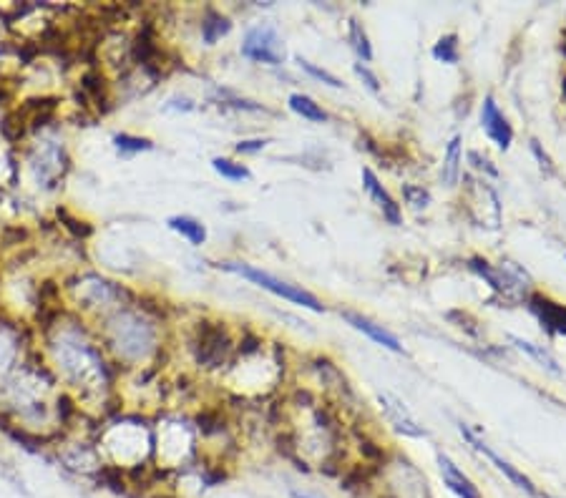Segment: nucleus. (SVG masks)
I'll use <instances>...</instances> for the list:
<instances>
[{
	"mask_svg": "<svg viewBox=\"0 0 566 498\" xmlns=\"http://www.w3.org/2000/svg\"><path fill=\"white\" fill-rule=\"evenodd\" d=\"M220 267L227 269V272H234V275H239V277H245V280H249L252 285H257L262 290L283 297L287 303L302 304V307H308L312 312H325V304H322L312 292L302 290V287H297L292 282L280 280V277H274L270 272H262V269L252 267V265H245V262H220Z\"/></svg>",
	"mask_w": 566,
	"mask_h": 498,
	"instance_id": "nucleus-1",
	"label": "nucleus"
},
{
	"mask_svg": "<svg viewBox=\"0 0 566 498\" xmlns=\"http://www.w3.org/2000/svg\"><path fill=\"white\" fill-rule=\"evenodd\" d=\"M468 269L476 272L481 280H486L493 287V292H499L504 300H521L526 297V290L531 287V277L526 269H521L517 262H501V265H491L481 257H471L468 259Z\"/></svg>",
	"mask_w": 566,
	"mask_h": 498,
	"instance_id": "nucleus-2",
	"label": "nucleus"
},
{
	"mask_svg": "<svg viewBox=\"0 0 566 498\" xmlns=\"http://www.w3.org/2000/svg\"><path fill=\"white\" fill-rule=\"evenodd\" d=\"M239 53L255 63L280 66L284 61V41L274 25L259 23L247 31Z\"/></svg>",
	"mask_w": 566,
	"mask_h": 498,
	"instance_id": "nucleus-3",
	"label": "nucleus"
},
{
	"mask_svg": "<svg viewBox=\"0 0 566 498\" xmlns=\"http://www.w3.org/2000/svg\"><path fill=\"white\" fill-rule=\"evenodd\" d=\"M466 207L468 214L476 219L481 227H489V230L501 227V202L496 189L486 179L466 177Z\"/></svg>",
	"mask_w": 566,
	"mask_h": 498,
	"instance_id": "nucleus-4",
	"label": "nucleus"
},
{
	"mask_svg": "<svg viewBox=\"0 0 566 498\" xmlns=\"http://www.w3.org/2000/svg\"><path fill=\"white\" fill-rule=\"evenodd\" d=\"M232 348V340L227 335L222 325H211V322H202L197 340V360L207 367H217L224 363V358Z\"/></svg>",
	"mask_w": 566,
	"mask_h": 498,
	"instance_id": "nucleus-5",
	"label": "nucleus"
},
{
	"mask_svg": "<svg viewBox=\"0 0 566 498\" xmlns=\"http://www.w3.org/2000/svg\"><path fill=\"white\" fill-rule=\"evenodd\" d=\"M458 430H461V436L468 440V446H471L473 450H479L481 456H486V458H489V461H491L493 466H496V468H499V471H501V474H504L506 478L514 484V486H518L521 491H526V493H531V496L536 493V488H534V484H531V478H526V475L518 471L517 466H511L506 458H501V456H499V453H496L489 443H483V438L476 436V433H473L468 426H463V423L458 426Z\"/></svg>",
	"mask_w": 566,
	"mask_h": 498,
	"instance_id": "nucleus-6",
	"label": "nucleus"
},
{
	"mask_svg": "<svg viewBox=\"0 0 566 498\" xmlns=\"http://www.w3.org/2000/svg\"><path fill=\"white\" fill-rule=\"evenodd\" d=\"M378 405H381V411L385 413V418H388V423H391L398 433H403V436L410 438L428 436L426 428L416 421V415L408 411L406 403L400 401V398H395L393 393H378Z\"/></svg>",
	"mask_w": 566,
	"mask_h": 498,
	"instance_id": "nucleus-7",
	"label": "nucleus"
},
{
	"mask_svg": "<svg viewBox=\"0 0 566 498\" xmlns=\"http://www.w3.org/2000/svg\"><path fill=\"white\" fill-rule=\"evenodd\" d=\"M481 126H483L486 136H489L501 151H506V149L511 146V141H514V129H511V123H508V119H506L504 113L499 111V104L493 101V96L483 98V106H481Z\"/></svg>",
	"mask_w": 566,
	"mask_h": 498,
	"instance_id": "nucleus-8",
	"label": "nucleus"
},
{
	"mask_svg": "<svg viewBox=\"0 0 566 498\" xmlns=\"http://www.w3.org/2000/svg\"><path fill=\"white\" fill-rule=\"evenodd\" d=\"M363 186H365V192L370 195V199L375 202V207L381 209L382 219H388L393 227H400L403 224V212H400V204L395 202L393 195L385 189L378 179V174L373 169H363Z\"/></svg>",
	"mask_w": 566,
	"mask_h": 498,
	"instance_id": "nucleus-9",
	"label": "nucleus"
},
{
	"mask_svg": "<svg viewBox=\"0 0 566 498\" xmlns=\"http://www.w3.org/2000/svg\"><path fill=\"white\" fill-rule=\"evenodd\" d=\"M340 315H343V320L350 325V328H355L357 332L368 335L370 340L378 342L381 348H385V350H393V353H403V345H400V340L395 338L393 332H391V330H385L382 325H378V322H373L370 317L360 315V312H353V310H343Z\"/></svg>",
	"mask_w": 566,
	"mask_h": 498,
	"instance_id": "nucleus-10",
	"label": "nucleus"
},
{
	"mask_svg": "<svg viewBox=\"0 0 566 498\" xmlns=\"http://www.w3.org/2000/svg\"><path fill=\"white\" fill-rule=\"evenodd\" d=\"M529 310L536 315L546 332L552 335H566V304H559L542 294H531Z\"/></svg>",
	"mask_w": 566,
	"mask_h": 498,
	"instance_id": "nucleus-11",
	"label": "nucleus"
},
{
	"mask_svg": "<svg viewBox=\"0 0 566 498\" xmlns=\"http://www.w3.org/2000/svg\"><path fill=\"white\" fill-rule=\"evenodd\" d=\"M438 466H441V475H444V484L451 491H454L458 498H481L476 484L468 478L458 466H455L448 456H438Z\"/></svg>",
	"mask_w": 566,
	"mask_h": 498,
	"instance_id": "nucleus-12",
	"label": "nucleus"
},
{
	"mask_svg": "<svg viewBox=\"0 0 566 498\" xmlns=\"http://www.w3.org/2000/svg\"><path fill=\"white\" fill-rule=\"evenodd\" d=\"M169 230H174L176 234H182L186 242L194 244V247H202L207 242V227L194 217H186V214H176V217H169Z\"/></svg>",
	"mask_w": 566,
	"mask_h": 498,
	"instance_id": "nucleus-13",
	"label": "nucleus"
},
{
	"mask_svg": "<svg viewBox=\"0 0 566 498\" xmlns=\"http://www.w3.org/2000/svg\"><path fill=\"white\" fill-rule=\"evenodd\" d=\"M232 31V21L227 18V15H222L220 11H214V8H210V11L204 13V18H202V41L207 43V46H214L220 38H224L227 33Z\"/></svg>",
	"mask_w": 566,
	"mask_h": 498,
	"instance_id": "nucleus-14",
	"label": "nucleus"
},
{
	"mask_svg": "<svg viewBox=\"0 0 566 498\" xmlns=\"http://www.w3.org/2000/svg\"><path fill=\"white\" fill-rule=\"evenodd\" d=\"M461 161H463V154H461V136H454L448 141V149H445V158H444V177L445 186H455L458 179H461Z\"/></svg>",
	"mask_w": 566,
	"mask_h": 498,
	"instance_id": "nucleus-15",
	"label": "nucleus"
},
{
	"mask_svg": "<svg viewBox=\"0 0 566 498\" xmlns=\"http://www.w3.org/2000/svg\"><path fill=\"white\" fill-rule=\"evenodd\" d=\"M287 104H290V109L295 111L297 116H302V119H308V122H315V123L328 122V111L322 109L315 98L305 96V94H292Z\"/></svg>",
	"mask_w": 566,
	"mask_h": 498,
	"instance_id": "nucleus-16",
	"label": "nucleus"
},
{
	"mask_svg": "<svg viewBox=\"0 0 566 498\" xmlns=\"http://www.w3.org/2000/svg\"><path fill=\"white\" fill-rule=\"evenodd\" d=\"M508 340L517 345V350H521V353H526V355H529V358H534V360L542 365V367H546L549 373H554V376H562V367H559V363H556V360H554V355L549 353V350H544L542 345H534V342L524 340V338H517V335H511Z\"/></svg>",
	"mask_w": 566,
	"mask_h": 498,
	"instance_id": "nucleus-17",
	"label": "nucleus"
},
{
	"mask_svg": "<svg viewBox=\"0 0 566 498\" xmlns=\"http://www.w3.org/2000/svg\"><path fill=\"white\" fill-rule=\"evenodd\" d=\"M433 59L441 63H448V66H455L461 61V50H458V36L455 33H445L436 41L433 46Z\"/></svg>",
	"mask_w": 566,
	"mask_h": 498,
	"instance_id": "nucleus-18",
	"label": "nucleus"
},
{
	"mask_svg": "<svg viewBox=\"0 0 566 498\" xmlns=\"http://www.w3.org/2000/svg\"><path fill=\"white\" fill-rule=\"evenodd\" d=\"M350 46H353V50H355L360 61H365V63L373 61V46H370V38L357 18H350Z\"/></svg>",
	"mask_w": 566,
	"mask_h": 498,
	"instance_id": "nucleus-19",
	"label": "nucleus"
},
{
	"mask_svg": "<svg viewBox=\"0 0 566 498\" xmlns=\"http://www.w3.org/2000/svg\"><path fill=\"white\" fill-rule=\"evenodd\" d=\"M211 167L214 171L224 177V179H229V182H247V179H252V171L247 169L245 164H237L232 158H211Z\"/></svg>",
	"mask_w": 566,
	"mask_h": 498,
	"instance_id": "nucleus-20",
	"label": "nucleus"
},
{
	"mask_svg": "<svg viewBox=\"0 0 566 498\" xmlns=\"http://www.w3.org/2000/svg\"><path fill=\"white\" fill-rule=\"evenodd\" d=\"M403 199H406V204L410 209H420L431 207V192L426 189V186H418V184H403Z\"/></svg>",
	"mask_w": 566,
	"mask_h": 498,
	"instance_id": "nucleus-21",
	"label": "nucleus"
},
{
	"mask_svg": "<svg viewBox=\"0 0 566 498\" xmlns=\"http://www.w3.org/2000/svg\"><path fill=\"white\" fill-rule=\"evenodd\" d=\"M113 144L121 154H139V151H151L154 144L148 139H141V136H131V134H116L113 136Z\"/></svg>",
	"mask_w": 566,
	"mask_h": 498,
	"instance_id": "nucleus-22",
	"label": "nucleus"
},
{
	"mask_svg": "<svg viewBox=\"0 0 566 498\" xmlns=\"http://www.w3.org/2000/svg\"><path fill=\"white\" fill-rule=\"evenodd\" d=\"M300 68H302V71H308L310 76H315V78H318V81H322V84L333 86V88H343V81H340L337 76H333L330 71H325V68H320V66H315V63H310V61H305V59H300Z\"/></svg>",
	"mask_w": 566,
	"mask_h": 498,
	"instance_id": "nucleus-23",
	"label": "nucleus"
},
{
	"mask_svg": "<svg viewBox=\"0 0 566 498\" xmlns=\"http://www.w3.org/2000/svg\"><path fill=\"white\" fill-rule=\"evenodd\" d=\"M353 71H355L357 78H360L363 84L368 86L373 94H381V81H378V76L370 71L365 63H355V66H353Z\"/></svg>",
	"mask_w": 566,
	"mask_h": 498,
	"instance_id": "nucleus-24",
	"label": "nucleus"
},
{
	"mask_svg": "<svg viewBox=\"0 0 566 498\" xmlns=\"http://www.w3.org/2000/svg\"><path fill=\"white\" fill-rule=\"evenodd\" d=\"M468 161H471V167L481 174H486V177H499V169L493 167L491 161L486 157H481L479 151H468Z\"/></svg>",
	"mask_w": 566,
	"mask_h": 498,
	"instance_id": "nucleus-25",
	"label": "nucleus"
},
{
	"mask_svg": "<svg viewBox=\"0 0 566 498\" xmlns=\"http://www.w3.org/2000/svg\"><path fill=\"white\" fill-rule=\"evenodd\" d=\"M529 146H531V154H534V157H536V161H539V167H542L546 174H554V164H552V157L544 151L542 144H539L536 139H531Z\"/></svg>",
	"mask_w": 566,
	"mask_h": 498,
	"instance_id": "nucleus-26",
	"label": "nucleus"
},
{
	"mask_svg": "<svg viewBox=\"0 0 566 498\" xmlns=\"http://www.w3.org/2000/svg\"><path fill=\"white\" fill-rule=\"evenodd\" d=\"M265 146H267V139H247L237 144V154H257Z\"/></svg>",
	"mask_w": 566,
	"mask_h": 498,
	"instance_id": "nucleus-27",
	"label": "nucleus"
},
{
	"mask_svg": "<svg viewBox=\"0 0 566 498\" xmlns=\"http://www.w3.org/2000/svg\"><path fill=\"white\" fill-rule=\"evenodd\" d=\"M292 498H322L318 493H308V491H292Z\"/></svg>",
	"mask_w": 566,
	"mask_h": 498,
	"instance_id": "nucleus-28",
	"label": "nucleus"
},
{
	"mask_svg": "<svg viewBox=\"0 0 566 498\" xmlns=\"http://www.w3.org/2000/svg\"><path fill=\"white\" fill-rule=\"evenodd\" d=\"M544 498H552V496H544Z\"/></svg>",
	"mask_w": 566,
	"mask_h": 498,
	"instance_id": "nucleus-29",
	"label": "nucleus"
}]
</instances>
